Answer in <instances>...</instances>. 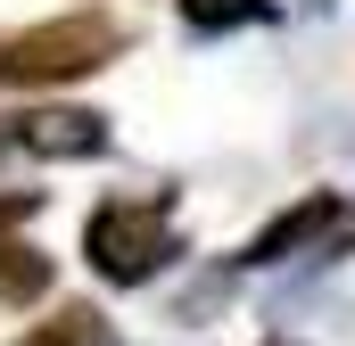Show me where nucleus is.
I'll return each mask as SVG.
<instances>
[{
    "label": "nucleus",
    "instance_id": "obj_1",
    "mask_svg": "<svg viewBox=\"0 0 355 346\" xmlns=\"http://www.w3.org/2000/svg\"><path fill=\"white\" fill-rule=\"evenodd\" d=\"M83 256H91V272H99V280H116V289L157 280V272L182 256V239H174V190L91 206V223H83Z\"/></svg>",
    "mask_w": 355,
    "mask_h": 346
},
{
    "label": "nucleus",
    "instance_id": "obj_7",
    "mask_svg": "<svg viewBox=\"0 0 355 346\" xmlns=\"http://www.w3.org/2000/svg\"><path fill=\"white\" fill-rule=\"evenodd\" d=\"M182 17L190 25H257V17H272V0H182Z\"/></svg>",
    "mask_w": 355,
    "mask_h": 346
},
{
    "label": "nucleus",
    "instance_id": "obj_6",
    "mask_svg": "<svg viewBox=\"0 0 355 346\" xmlns=\"http://www.w3.org/2000/svg\"><path fill=\"white\" fill-rule=\"evenodd\" d=\"M17 346H116V330H107V313H91V305H67V313H50L42 330H25Z\"/></svg>",
    "mask_w": 355,
    "mask_h": 346
},
{
    "label": "nucleus",
    "instance_id": "obj_9",
    "mask_svg": "<svg viewBox=\"0 0 355 346\" xmlns=\"http://www.w3.org/2000/svg\"><path fill=\"white\" fill-rule=\"evenodd\" d=\"M265 346H297V338H265Z\"/></svg>",
    "mask_w": 355,
    "mask_h": 346
},
{
    "label": "nucleus",
    "instance_id": "obj_4",
    "mask_svg": "<svg viewBox=\"0 0 355 346\" xmlns=\"http://www.w3.org/2000/svg\"><path fill=\"white\" fill-rule=\"evenodd\" d=\"M8 140L25 157H99L107 149V116H91V107H25L8 124Z\"/></svg>",
    "mask_w": 355,
    "mask_h": 346
},
{
    "label": "nucleus",
    "instance_id": "obj_5",
    "mask_svg": "<svg viewBox=\"0 0 355 346\" xmlns=\"http://www.w3.org/2000/svg\"><path fill=\"white\" fill-rule=\"evenodd\" d=\"M50 289V256L25 239H0V305H33Z\"/></svg>",
    "mask_w": 355,
    "mask_h": 346
},
{
    "label": "nucleus",
    "instance_id": "obj_2",
    "mask_svg": "<svg viewBox=\"0 0 355 346\" xmlns=\"http://www.w3.org/2000/svg\"><path fill=\"white\" fill-rule=\"evenodd\" d=\"M116 50H124V25L99 17V8H75V17L8 33L0 42V83H75V75H99Z\"/></svg>",
    "mask_w": 355,
    "mask_h": 346
},
{
    "label": "nucleus",
    "instance_id": "obj_8",
    "mask_svg": "<svg viewBox=\"0 0 355 346\" xmlns=\"http://www.w3.org/2000/svg\"><path fill=\"white\" fill-rule=\"evenodd\" d=\"M17 215H33V198H8V206H0V231H8Z\"/></svg>",
    "mask_w": 355,
    "mask_h": 346
},
{
    "label": "nucleus",
    "instance_id": "obj_3",
    "mask_svg": "<svg viewBox=\"0 0 355 346\" xmlns=\"http://www.w3.org/2000/svg\"><path fill=\"white\" fill-rule=\"evenodd\" d=\"M347 215H355V206L339 198V190H314V198H297V206H281V215H272L265 231L248 239V256H240V264H289V256H306V248H314L322 231H339Z\"/></svg>",
    "mask_w": 355,
    "mask_h": 346
}]
</instances>
